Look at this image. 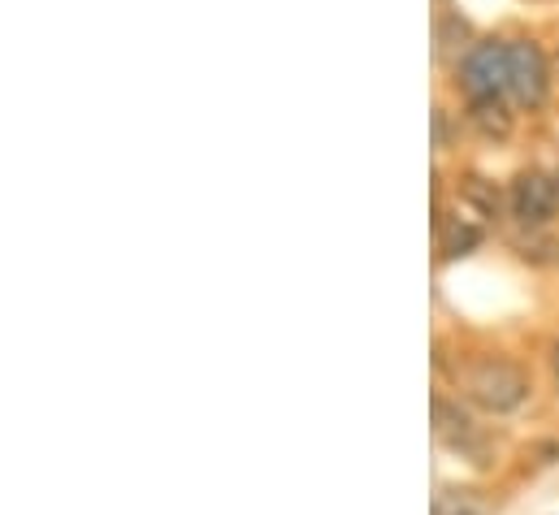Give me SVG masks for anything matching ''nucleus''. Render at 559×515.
Returning <instances> with one entry per match:
<instances>
[{
    "label": "nucleus",
    "mask_w": 559,
    "mask_h": 515,
    "mask_svg": "<svg viewBox=\"0 0 559 515\" xmlns=\"http://www.w3.org/2000/svg\"><path fill=\"white\" fill-rule=\"evenodd\" d=\"M460 386L477 407H486L495 416H508L530 398V373L516 369L512 360H473L460 373Z\"/></svg>",
    "instance_id": "obj_1"
},
{
    "label": "nucleus",
    "mask_w": 559,
    "mask_h": 515,
    "mask_svg": "<svg viewBox=\"0 0 559 515\" xmlns=\"http://www.w3.org/2000/svg\"><path fill=\"white\" fill-rule=\"evenodd\" d=\"M508 92L521 109H543L551 92V65L534 39H508Z\"/></svg>",
    "instance_id": "obj_2"
},
{
    "label": "nucleus",
    "mask_w": 559,
    "mask_h": 515,
    "mask_svg": "<svg viewBox=\"0 0 559 515\" xmlns=\"http://www.w3.org/2000/svg\"><path fill=\"white\" fill-rule=\"evenodd\" d=\"M460 87L468 100L503 96L508 92V44L503 39H477L473 52L460 61Z\"/></svg>",
    "instance_id": "obj_3"
},
{
    "label": "nucleus",
    "mask_w": 559,
    "mask_h": 515,
    "mask_svg": "<svg viewBox=\"0 0 559 515\" xmlns=\"http://www.w3.org/2000/svg\"><path fill=\"white\" fill-rule=\"evenodd\" d=\"M508 200H512V213L525 226H543L556 213V182L543 169H521L512 178V195Z\"/></svg>",
    "instance_id": "obj_4"
},
{
    "label": "nucleus",
    "mask_w": 559,
    "mask_h": 515,
    "mask_svg": "<svg viewBox=\"0 0 559 515\" xmlns=\"http://www.w3.org/2000/svg\"><path fill=\"white\" fill-rule=\"evenodd\" d=\"M433 433L438 442L455 446V451H468V455H481V438H477V424L468 411H460L451 398H433Z\"/></svg>",
    "instance_id": "obj_5"
},
{
    "label": "nucleus",
    "mask_w": 559,
    "mask_h": 515,
    "mask_svg": "<svg viewBox=\"0 0 559 515\" xmlns=\"http://www.w3.org/2000/svg\"><path fill=\"white\" fill-rule=\"evenodd\" d=\"M468 122L486 139H508L512 134V109H508L503 96H481V100H468Z\"/></svg>",
    "instance_id": "obj_6"
},
{
    "label": "nucleus",
    "mask_w": 559,
    "mask_h": 515,
    "mask_svg": "<svg viewBox=\"0 0 559 515\" xmlns=\"http://www.w3.org/2000/svg\"><path fill=\"white\" fill-rule=\"evenodd\" d=\"M477 243H481V226H473L464 217L438 221V248H442V256H468Z\"/></svg>",
    "instance_id": "obj_7"
},
{
    "label": "nucleus",
    "mask_w": 559,
    "mask_h": 515,
    "mask_svg": "<svg viewBox=\"0 0 559 515\" xmlns=\"http://www.w3.org/2000/svg\"><path fill=\"white\" fill-rule=\"evenodd\" d=\"M473 52V44H468V22L464 17H455V13H442V22H438V57L442 61H451V57H468Z\"/></svg>",
    "instance_id": "obj_8"
},
{
    "label": "nucleus",
    "mask_w": 559,
    "mask_h": 515,
    "mask_svg": "<svg viewBox=\"0 0 559 515\" xmlns=\"http://www.w3.org/2000/svg\"><path fill=\"white\" fill-rule=\"evenodd\" d=\"M460 200L473 204L477 217H499V191H495V182H486L481 173H468V178L460 182Z\"/></svg>",
    "instance_id": "obj_9"
},
{
    "label": "nucleus",
    "mask_w": 559,
    "mask_h": 515,
    "mask_svg": "<svg viewBox=\"0 0 559 515\" xmlns=\"http://www.w3.org/2000/svg\"><path fill=\"white\" fill-rule=\"evenodd\" d=\"M433 515H490V507L473 490H438L433 494Z\"/></svg>",
    "instance_id": "obj_10"
},
{
    "label": "nucleus",
    "mask_w": 559,
    "mask_h": 515,
    "mask_svg": "<svg viewBox=\"0 0 559 515\" xmlns=\"http://www.w3.org/2000/svg\"><path fill=\"white\" fill-rule=\"evenodd\" d=\"M433 143L447 147V113L442 109H433Z\"/></svg>",
    "instance_id": "obj_11"
},
{
    "label": "nucleus",
    "mask_w": 559,
    "mask_h": 515,
    "mask_svg": "<svg viewBox=\"0 0 559 515\" xmlns=\"http://www.w3.org/2000/svg\"><path fill=\"white\" fill-rule=\"evenodd\" d=\"M551 360H556V382H559V343H556V356H551Z\"/></svg>",
    "instance_id": "obj_12"
}]
</instances>
